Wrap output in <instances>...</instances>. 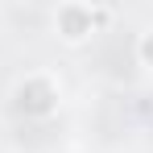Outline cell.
Segmentation results:
<instances>
[{
    "instance_id": "1",
    "label": "cell",
    "mask_w": 153,
    "mask_h": 153,
    "mask_svg": "<svg viewBox=\"0 0 153 153\" xmlns=\"http://www.w3.org/2000/svg\"><path fill=\"white\" fill-rule=\"evenodd\" d=\"M58 103H62V83L50 75V71H29L25 79H17V87H13V108L29 116V120H46L58 112Z\"/></svg>"
},
{
    "instance_id": "3",
    "label": "cell",
    "mask_w": 153,
    "mask_h": 153,
    "mask_svg": "<svg viewBox=\"0 0 153 153\" xmlns=\"http://www.w3.org/2000/svg\"><path fill=\"white\" fill-rule=\"evenodd\" d=\"M137 62H141L145 71H153V25L137 33Z\"/></svg>"
},
{
    "instance_id": "2",
    "label": "cell",
    "mask_w": 153,
    "mask_h": 153,
    "mask_svg": "<svg viewBox=\"0 0 153 153\" xmlns=\"http://www.w3.org/2000/svg\"><path fill=\"white\" fill-rule=\"evenodd\" d=\"M95 21H100V13H95L91 4H79V0L58 4V8H54V37L66 42V46H83V42H91Z\"/></svg>"
}]
</instances>
